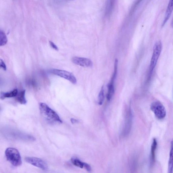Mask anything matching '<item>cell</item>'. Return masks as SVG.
I'll return each instance as SVG.
<instances>
[{
    "label": "cell",
    "mask_w": 173,
    "mask_h": 173,
    "mask_svg": "<svg viewBox=\"0 0 173 173\" xmlns=\"http://www.w3.org/2000/svg\"><path fill=\"white\" fill-rule=\"evenodd\" d=\"M5 154L7 160L13 165L17 167L21 165V155L18 149L9 147L5 150Z\"/></svg>",
    "instance_id": "obj_2"
},
{
    "label": "cell",
    "mask_w": 173,
    "mask_h": 173,
    "mask_svg": "<svg viewBox=\"0 0 173 173\" xmlns=\"http://www.w3.org/2000/svg\"><path fill=\"white\" fill-rule=\"evenodd\" d=\"M27 162L34 166L43 170H46L48 168L47 164L40 158L36 157H27L25 159Z\"/></svg>",
    "instance_id": "obj_6"
},
{
    "label": "cell",
    "mask_w": 173,
    "mask_h": 173,
    "mask_svg": "<svg viewBox=\"0 0 173 173\" xmlns=\"http://www.w3.org/2000/svg\"><path fill=\"white\" fill-rule=\"evenodd\" d=\"M142 0H137V1L136 2L135 5H134V7L135 8V7L137 6V5L139 4L140 3V2L142 1Z\"/></svg>",
    "instance_id": "obj_22"
},
{
    "label": "cell",
    "mask_w": 173,
    "mask_h": 173,
    "mask_svg": "<svg viewBox=\"0 0 173 173\" xmlns=\"http://www.w3.org/2000/svg\"><path fill=\"white\" fill-rule=\"evenodd\" d=\"M105 99L104 92V87H102L98 98V103L100 105H102L104 103Z\"/></svg>",
    "instance_id": "obj_14"
},
{
    "label": "cell",
    "mask_w": 173,
    "mask_h": 173,
    "mask_svg": "<svg viewBox=\"0 0 173 173\" xmlns=\"http://www.w3.org/2000/svg\"><path fill=\"white\" fill-rule=\"evenodd\" d=\"M65 1H73V0H65Z\"/></svg>",
    "instance_id": "obj_23"
},
{
    "label": "cell",
    "mask_w": 173,
    "mask_h": 173,
    "mask_svg": "<svg viewBox=\"0 0 173 173\" xmlns=\"http://www.w3.org/2000/svg\"><path fill=\"white\" fill-rule=\"evenodd\" d=\"M151 109L159 120H162L165 117L166 114L165 107L160 102L155 101L151 104Z\"/></svg>",
    "instance_id": "obj_4"
},
{
    "label": "cell",
    "mask_w": 173,
    "mask_h": 173,
    "mask_svg": "<svg viewBox=\"0 0 173 173\" xmlns=\"http://www.w3.org/2000/svg\"><path fill=\"white\" fill-rule=\"evenodd\" d=\"M72 61L74 64L82 67H90L93 66L92 62L88 58L74 56L72 58Z\"/></svg>",
    "instance_id": "obj_7"
},
{
    "label": "cell",
    "mask_w": 173,
    "mask_h": 173,
    "mask_svg": "<svg viewBox=\"0 0 173 173\" xmlns=\"http://www.w3.org/2000/svg\"><path fill=\"white\" fill-rule=\"evenodd\" d=\"M71 161L73 165L75 166L81 168H84L85 163L82 162L78 159L73 158L71 159Z\"/></svg>",
    "instance_id": "obj_16"
},
{
    "label": "cell",
    "mask_w": 173,
    "mask_h": 173,
    "mask_svg": "<svg viewBox=\"0 0 173 173\" xmlns=\"http://www.w3.org/2000/svg\"><path fill=\"white\" fill-rule=\"evenodd\" d=\"M8 42L7 37L2 31L0 30V46H4Z\"/></svg>",
    "instance_id": "obj_15"
},
{
    "label": "cell",
    "mask_w": 173,
    "mask_h": 173,
    "mask_svg": "<svg viewBox=\"0 0 173 173\" xmlns=\"http://www.w3.org/2000/svg\"><path fill=\"white\" fill-rule=\"evenodd\" d=\"M157 146V142L155 138L153 139L151 152V165H154L155 160V151Z\"/></svg>",
    "instance_id": "obj_9"
},
{
    "label": "cell",
    "mask_w": 173,
    "mask_h": 173,
    "mask_svg": "<svg viewBox=\"0 0 173 173\" xmlns=\"http://www.w3.org/2000/svg\"><path fill=\"white\" fill-rule=\"evenodd\" d=\"M70 121L72 124L78 123L79 122L78 120H76V119L73 118L71 119Z\"/></svg>",
    "instance_id": "obj_21"
},
{
    "label": "cell",
    "mask_w": 173,
    "mask_h": 173,
    "mask_svg": "<svg viewBox=\"0 0 173 173\" xmlns=\"http://www.w3.org/2000/svg\"><path fill=\"white\" fill-rule=\"evenodd\" d=\"M49 72L54 75L60 76V77L64 78L74 84L77 83V81L73 74L66 71L57 69H52L49 70Z\"/></svg>",
    "instance_id": "obj_5"
},
{
    "label": "cell",
    "mask_w": 173,
    "mask_h": 173,
    "mask_svg": "<svg viewBox=\"0 0 173 173\" xmlns=\"http://www.w3.org/2000/svg\"><path fill=\"white\" fill-rule=\"evenodd\" d=\"M0 69H2L4 70H6L7 67L5 62L2 59H0Z\"/></svg>",
    "instance_id": "obj_18"
},
{
    "label": "cell",
    "mask_w": 173,
    "mask_h": 173,
    "mask_svg": "<svg viewBox=\"0 0 173 173\" xmlns=\"http://www.w3.org/2000/svg\"><path fill=\"white\" fill-rule=\"evenodd\" d=\"M173 0H170L169 3L166 11L165 18H164L162 27H163L166 24L171 17L173 11Z\"/></svg>",
    "instance_id": "obj_10"
},
{
    "label": "cell",
    "mask_w": 173,
    "mask_h": 173,
    "mask_svg": "<svg viewBox=\"0 0 173 173\" xmlns=\"http://www.w3.org/2000/svg\"><path fill=\"white\" fill-rule=\"evenodd\" d=\"M171 149L170 154V158L168 164V172L172 173L173 171V147L172 142L171 143Z\"/></svg>",
    "instance_id": "obj_17"
},
{
    "label": "cell",
    "mask_w": 173,
    "mask_h": 173,
    "mask_svg": "<svg viewBox=\"0 0 173 173\" xmlns=\"http://www.w3.org/2000/svg\"><path fill=\"white\" fill-rule=\"evenodd\" d=\"M49 43L50 45V46L51 47H52L53 49H54L56 50H58L59 49L56 45L54 43H53V42L51 41H49Z\"/></svg>",
    "instance_id": "obj_20"
},
{
    "label": "cell",
    "mask_w": 173,
    "mask_h": 173,
    "mask_svg": "<svg viewBox=\"0 0 173 173\" xmlns=\"http://www.w3.org/2000/svg\"><path fill=\"white\" fill-rule=\"evenodd\" d=\"M39 109L44 118L50 123H61L63 122L56 112L44 103L39 104Z\"/></svg>",
    "instance_id": "obj_1"
},
{
    "label": "cell",
    "mask_w": 173,
    "mask_h": 173,
    "mask_svg": "<svg viewBox=\"0 0 173 173\" xmlns=\"http://www.w3.org/2000/svg\"><path fill=\"white\" fill-rule=\"evenodd\" d=\"M18 90L17 89H15L12 90V91L8 92H1L0 97L2 100H4L5 98H6L15 97L18 95Z\"/></svg>",
    "instance_id": "obj_12"
},
{
    "label": "cell",
    "mask_w": 173,
    "mask_h": 173,
    "mask_svg": "<svg viewBox=\"0 0 173 173\" xmlns=\"http://www.w3.org/2000/svg\"><path fill=\"white\" fill-rule=\"evenodd\" d=\"M115 0H107L106 7V15L109 16L111 14L114 6Z\"/></svg>",
    "instance_id": "obj_13"
},
{
    "label": "cell",
    "mask_w": 173,
    "mask_h": 173,
    "mask_svg": "<svg viewBox=\"0 0 173 173\" xmlns=\"http://www.w3.org/2000/svg\"><path fill=\"white\" fill-rule=\"evenodd\" d=\"M84 167L87 170V171L88 172H90L91 171V167L89 165V164H88L87 163H85Z\"/></svg>",
    "instance_id": "obj_19"
},
{
    "label": "cell",
    "mask_w": 173,
    "mask_h": 173,
    "mask_svg": "<svg viewBox=\"0 0 173 173\" xmlns=\"http://www.w3.org/2000/svg\"><path fill=\"white\" fill-rule=\"evenodd\" d=\"M25 90L22 91L15 96L16 99L17 101L19 103L22 104H25L27 103V101L25 98Z\"/></svg>",
    "instance_id": "obj_11"
},
{
    "label": "cell",
    "mask_w": 173,
    "mask_h": 173,
    "mask_svg": "<svg viewBox=\"0 0 173 173\" xmlns=\"http://www.w3.org/2000/svg\"><path fill=\"white\" fill-rule=\"evenodd\" d=\"M115 79L111 78L107 85V100L110 101L112 99L115 92L114 83Z\"/></svg>",
    "instance_id": "obj_8"
},
{
    "label": "cell",
    "mask_w": 173,
    "mask_h": 173,
    "mask_svg": "<svg viewBox=\"0 0 173 173\" xmlns=\"http://www.w3.org/2000/svg\"><path fill=\"white\" fill-rule=\"evenodd\" d=\"M162 44L160 41L156 42L153 48V52L150 63L149 67V76L151 77L152 72L156 65L159 57L160 55Z\"/></svg>",
    "instance_id": "obj_3"
},
{
    "label": "cell",
    "mask_w": 173,
    "mask_h": 173,
    "mask_svg": "<svg viewBox=\"0 0 173 173\" xmlns=\"http://www.w3.org/2000/svg\"><path fill=\"white\" fill-rule=\"evenodd\" d=\"M1 107H0V111H1Z\"/></svg>",
    "instance_id": "obj_24"
}]
</instances>
